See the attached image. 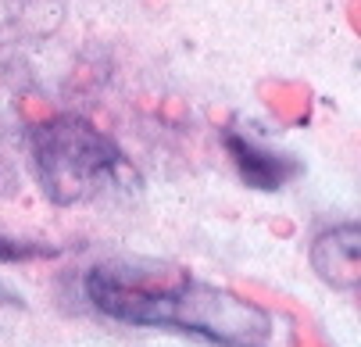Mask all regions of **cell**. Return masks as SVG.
Listing matches in <instances>:
<instances>
[{"instance_id":"cell-1","label":"cell","mask_w":361,"mask_h":347,"mask_svg":"<svg viewBox=\"0 0 361 347\" xmlns=\"http://www.w3.org/2000/svg\"><path fill=\"white\" fill-rule=\"evenodd\" d=\"M97 312L133 326H169L219 347H269L272 315L247 297L150 258H111L86 276Z\"/></svg>"},{"instance_id":"cell-2","label":"cell","mask_w":361,"mask_h":347,"mask_svg":"<svg viewBox=\"0 0 361 347\" xmlns=\"http://www.w3.org/2000/svg\"><path fill=\"white\" fill-rule=\"evenodd\" d=\"M39 186L54 205H86L133 179L129 162L93 122L58 115L32 133Z\"/></svg>"},{"instance_id":"cell-3","label":"cell","mask_w":361,"mask_h":347,"mask_svg":"<svg viewBox=\"0 0 361 347\" xmlns=\"http://www.w3.org/2000/svg\"><path fill=\"white\" fill-rule=\"evenodd\" d=\"M312 265L329 286L354 290L361 283V229L354 222L326 229L312 243Z\"/></svg>"},{"instance_id":"cell-4","label":"cell","mask_w":361,"mask_h":347,"mask_svg":"<svg viewBox=\"0 0 361 347\" xmlns=\"http://www.w3.org/2000/svg\"><path fill=\"white\" fill-rule=\"evenodd\" d=\"M226 151H229L240 179L247 186H254V190H279L300 172V165L290 154L269 151V147L254 143L250 136H240V133L226 136Z\"/></svg>"},{"instance_id":"cell-5","label":"cell","mask_w":361,"mask_h":347,"mask_svg":"<svg viewBox=\"0 0 361 347\" xmlns=\"http://www.w3.org/2000/svg\"><path fill=\"white\" fill-rule=\"evenodd\" d=\"M36 255H54V251H50V247L18 243V240H4V236H0V262H22V258H36Z\"/></svg>"}]
</instances>
